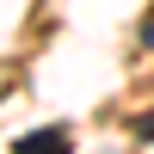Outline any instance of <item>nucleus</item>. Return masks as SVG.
I'll return each mask as SVG.
<instances>
[{
    "instance_id": "nucleus-1",
    "label": "nucleus",
    "mask_w": 154,
    "mask_h": 154,
    "mask_svg": "<svg viewBox=\"0 0 154 154\" xmlns=\"http://www.w3.org/2000/svg\"><path fill=\"white\" fill-rule=\"evenodd\" d=\"M62 142H68V130H31V136H19L12 148H19V154H43V148H62Z\"/></svg>"
},
{
    "instance_id": "nucleus-2",
    "label": "nucleus",
    "mask_w": 154,
    "mask_h": 154,
    "mask_svg": "<svg viewBox=\"0 0 154 154\" xmlns=\"http://www.w3.org/2000/svg\"><path fill=\"white\" fill-rule=\"evenodd\" d=\"M136 136H142V142L154 136V111H148V117H136Z\"/></svg>"
}]
</instances>
